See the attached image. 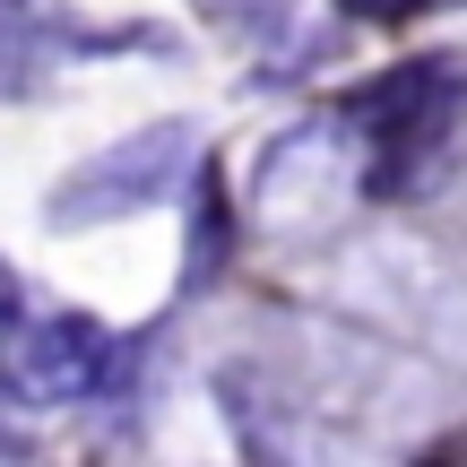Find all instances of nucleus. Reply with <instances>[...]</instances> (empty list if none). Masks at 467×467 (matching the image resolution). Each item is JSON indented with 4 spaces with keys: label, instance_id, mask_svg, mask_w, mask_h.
I'll return each instance as SVG.
<instances>
[{
    "label": "nucleus",
    "instance_id": "nucleus-1",
    "mask_svg": "<svg viewBox=\"0 0 467 467\" xmlns=\"http://www.w3.org/2000/svg\"><path fill=\"white\" fill-rule=\"evenodd\" d=\"M191 165H200V121H148V130L113 139V148H96L87 165H69L61 182H52L44 217L52 225H113V217H139V208H156L165 191L191 182Z\"/></svg>",
    "mask_w": 467,
    "mask_h": 467
},
{
    "label": "nucleus",
    "instance_id": "nucleus-2",
    "mask_svg": "<svg viewBox=\"0 0 467 467\" xmlns=\"http://www.w3.org/2000/svg\"><path fill=\"white\" fill-rule=\"evenodd\" d=\"M459 113H467V61L459 52L399 61V69H381V78H364L347 96V121L381 148V173L372 182H399V165H424L459 130Z\"/></svg>",
    "mask_w": 467,
    "mask_h": 467
},
{
    "label": "nucleus",
    "instance_id": "nucleus-3",
    "mask_svg": "<svg viewBox=\"0 0 467 467\" xmlns=\"http://www.w3.org/2000/svg\"><path fill=\"white\" fill-rule=\"evenodd\" d=\"M113 329L96 312H44L17 320L9 347H0V399L9 407H78L113 381Z\"/></svg>",
    "mask_w": 467,
    "mask_h": 467
},
{
    "label": "nucleus",
    "instance_id": "nucleus-4",
    "mask_svg": "<svg viewBox=\"0 0 467 467\" xmlns=\"http://www.w3.org/2000/svg\"><path fill=\"white\" fill-rule=\"evenodd\" d=\"M104 44H121V35H87L69 0H0V96L35 87L69 52H104Z\"/></svg>",
    "mask_w": 467,
    "mask_h": 467
},
{
    "label": "nucleus",
    "instance_id": "nucleus-5",
    "mask_svg": "<svg viewBox=\"0 0 467 467\" xmlns=\"http://www.w3.org/2000/svg\"><path fill=\"white\" fill-rule=\"evenodd\" d=\"M217 35H243V44H268V35L295 17V0H191Z\"/></svg>",
    "mask_w": 467,
    "mask_h": 467
},
{
    "label": "nucleus",
    "instance_id": "nucleus-6",
    "mask_svg": "<svg viewBox=\"0 0 467 467\" xmlns=\"http://www.w3.org/2000/svg\"><path fill=\"white\" fill-rule=\"evenodd\" d=\"M225 217H234V208H225V182H200V217H191V251H182V277L191 285L208 277V251L225 260Z\"/></svg>",
    "mask_w": 467,
    "mask_h": 467
},
{
    "label": "nucleus",
    "instance_id": "nucleus-7",
    "mask_svg": "<svg viewBox=\"0 0 467 467\" xmlns=\"http://www.w3.org/2000/svg\"><path fill=\"white\" fill-rule=\"evenodd\" d=\"M26 320V277H17V260L0 251V329H17Z\"/></svg>",
    "mask_w": 467,
    "mask_h": 467
},
{
    "label": "nucleus",
    "instance_id": "nucleus-8",
    "mask_svg": "<svg viewBox=\"0 0 467 467\" xmlns=\"http://www.w3.org/2000/svg\"><path fill=\"white\" fill-rule=\"evenodd\" d=\"M347 17H407V9H424V0H337Z\"/></svg>",
    "mask_w": 467,
    "mask_h": 467
},
{
    "label": "nucleus",
    "instance_id": "nucleus-9",
    "mask_svg": "<svg viewBox=\"0 0 467 467\" xmlns=\"http://www.w3.org/2000/svg\"><path fill=\"white\" fill-rule=\"evenodd\" d=\"M0 407H9V399H0ZM0 451H17V433H9V424H0Z\"/></svg>",
    "mask_w": 467,
    "mask_h": 467
}]
</instances>
